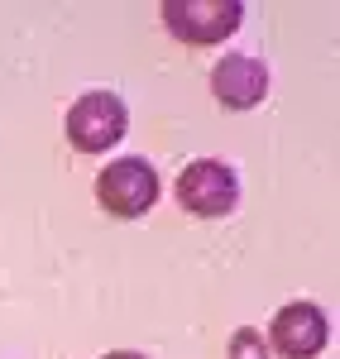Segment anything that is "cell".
Wrapping results in <instances>:
<instances>
[{"mask_svg": "<svg viewBox=\"0 0 340 359\" xmlns=\"http://www.w3.org/2000/svg\"><path fill=\"white\" fill-rule=\"evenodd\" d=\"M230 359H268V345H264V335L259 331H235L230 335Z\"/></svg>", "mask_w": 340, "mask_h": 359, "instance_id": "obj_7", "label": "cell"}, {"mask_svg": "<svg viewBox=\"0 0 340 359\" xmlns=\"http://www.w3.org/2000/svg\"><path fill=\"white\" fill-rule=\"evenodd\" d=\"M211 91L226 111H254L259 101L268 96V67L250 53H230L216 62L211 72Z\"/></svg>", "mask_w": 340, "mask_h": 359, "instance_id": "obj_6", "label": "cell"}, {"mask_svg": "<svg viewBox=\"0 0 340 359\" xmlns=\"http://www.w3.org/2000/svg\"><path fill=\"white\" fill-rule=\"evenodd\" d=\"M101 359H144V355H135V350H111V355H101Z\"/></svg>", "mask_w": 340, "mask_h": 359, "instance_id": "obj_8", "label": "cell"}, {"mask_svg": "<svg viewBox=\"0 0 340 359\" xmlns=\"http://www.w3.org/2000/svg\"><path fill=\"white\" fill-rule=\"evenodd\" d=\"M331 340V326H326V311L312 302H287L278 306L273 326H268V345L283 359H316Z\"/></svg>", "mask_w": 340, "mask_h": 359, "instance_id": "obj_5", "label": "cell"}, {"mask_svg": "<svg viewBox=\"0 0 340 359\" xmlns=\"http://www.w3.org/2000/svg\"><path fill=\"white\" fill-rule=\"evenodd\" d=\"M125 125H130V111L115 91H86L72 101L67 111V139L77 154H106L125 139Z\"/></svg>", "mask_w": 340, "mask_h": 359, "instance_id": "obj_2", "label": "cell"}, {"mask_svg": "<svg viewBox=\"0 0 340 359\" xmlns=\"http://www.w3.org/2000/svg\"><path fill=\"white\" fill-rule=\"evenodd\" d=\"M96 201L120 221H135L144 211H154V201H158V172L144 158H115L96 177Z\"/></svg>", "mask_w": 340, "mask_h": 359, "instance_id": "obj_3", "label": "cell"}, {"mask_svg": "<svg viewBox=\"0 0 340 359\" xmlns=\"http://www.w3.org/2000/svg\"><path fill=\"white\" fill-rule=\"evenodd\" d=\"M163 20H168V34L182 39V43H221L230 39L240 20H245V5L240 0H168L163 5Z\"/></svg>", "mask_w": 340, "mask_h": 359, "instance_id": "obj_4", "label": "cell"}, {"mask_svg": "<svg viewBox=\"0 0 340 359\" xmlns=\"http://www.w3.org/2000/svg\"><path fill=\"white\" fill-rule=\"evenodd\" d=\"M240 201V177L221 158H192L177 177V206L201 221H221Z\"/></svg>", "mask_w": 340, "mask_h": 359, "instance_id": "obj_1", "label": "cell"}]
</instances>
